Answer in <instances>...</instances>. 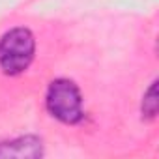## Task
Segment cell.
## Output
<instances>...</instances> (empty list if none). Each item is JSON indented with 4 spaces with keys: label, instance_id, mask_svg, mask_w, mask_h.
<instances>
[{
    "label": "cell",
    "instance_id": "obj_1",
    "mask_svg": "<svg viewBox=\"0 0 159 159\" xmlns=\"http://www.w3.org/2000/svg\"><path fill=\"white\" fill-rule=\"evenodd\" d=\"M36 39L28 28H11L0 39V67L6 75H19L34 60Z\"/></svg>",
    "mask_w": 159,
    "mask_h": 159
},
{
    "label": "cell",
    "instance_id": "obj_3",
    "mask_svg": "<svg viewBox=\"0 0 159 159\" xmlns=\"http://www.w3.org/2000/svg\"><path fill=\"white\" fill-rule=\"evenodd\" d=\"M43 155V142L36 135H25L0 142V157L15 159H38Z\"/></svg>",
    "mask_w": 159,
    "mask_h": 159
},
{
    "label": "cell",
    "instance_id": "obj_4",
    "mask_svg": "<svg viewBox=\"0 0 159 159\" xmlns=\"http://www.w3.org/2000/svg\"><path fill=\"white\" fill-rule=\"evenodd\" d=\"M157 109H159V99H157V83L153 81L150 84V88L144 92L142 98V118L146 120H153L157 116Z\"/></svg>",
    "mask_w": 159,
    "mask_h": 159
},
{
    "label": "cell",
    "instance_id": "obj_2",
    "mask_svg": "<svg viewBox=\"0 0 159 159\" xmlns=\"http://www.w3.org/2000/svg\"><path fill=\"white\" fill-rule=\"evenodd\" d=\"M47 111L62 124L75 125L83 120V96L79 86L69 79H56L47 90Z\"/></svg>",
    "mask_w": 159,
    "mask_h": 159
}]
</instances>
